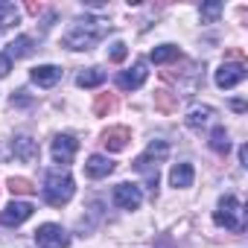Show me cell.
Instances as JSON below:
<instances>
[{
  "mask_svg": "<svg viewBox=\"0 0 248 248\" xmlns=\"http://www.w3.org/2000/svg\"><path fill=\"white\" fill-rule=\"evenodd\" d=\"M108 30H111L108 21L85 15V18H79V21L64 32L62 44H64L67 50H91V47H96V44L102 41V35H105Z\"/></svg>",
  "mask_w": 248,
  "mask_h": 248,
  "instance_id": "cell-1",
  "label": "cell"
},
{
  "mask_svg": "<svg viewBox=\"0 0 248 248\" xmlns=\"http://www.w3.org/2000/svg\"><path fill=\"white\" fill-rule=\"evenodd\" d=\"M167 155H170V143H167V140H152V143L146 146V152L132 164L135 172H140V175L146 178V187H149L152 193H158V167L167 161Z\"/></svg>",
  "mask_w": 248,
  "mask_h": 248,
  "instance_id": "cell-2",
  "label": "cell"
},
{
  "mask_svg": "<svg viewBox=\"0 0 248 248\" xmlns=\"http://www.w3.org/2000/svg\"><path fill=\"white\" fill-rule=\"evenodd\" d=\"M213 222L225 231H233V233H242L245 231V207L239 199L233 196H222L219 204H216V213H213Z\"/></svg>",
  "mask_w": 248,
  "mask_h": 248,
  "instance_id": "cell-3",
  "label": "cell"
},
{
  "mask_svg": "<svg viewBox=\"0 0 248 248\" xmlns=\"http://www.w3.org/2000/svg\"><path fill=\"white\" fill-rule=\"evenodd\" d=\"M73 190L76 187H73V178L67 172H62V170L47 172V178H44V202L47 204H53V207L67 204L73 199Z\"/></svg>",
  "mask_w": 248,
  "mask_h": 248,
  "instance_id": "cell-4",
  "label": "cell"
},
{
  "mask_svg": "<svg viewBox=\"0 0 248 248\" xmlns=\"http://www.w3.org/2000/svg\"><path fill=\"white\" fill-rule=\"evenodd\" d=\"M35 245L38 248H67L70 245V236H67V231L62 225L47 222V225H41L35 231Z\"/></svg>",
  "mask_w": 248,
  "mask_h": 248,
  "instance_id": "cell-5",
  "label": "cell"
},
{
  "mask_svg": "<svg viewBox=\"0 0 248 248\" xmlns=\"http://www.w3.org/2000/svg\"><path fill=\"white\" fill-rule=\"evenodd\" d=\"M111 199H114V204H117L120 210H138V207L143 204V193H140V187H138V184H129V181L117 184L114 193H111Z\"/></svg>",
  "mask_w": 248,
  "mask_h": 248,
  "instance_id": "cell-6",
  "label": "cell"
},
{
  "mask_svg": "<svg viewBox=\"0 0 248 248\" xmlns=\"http://www.w3.org/2000/svg\"><path fill=\"white\" fill-rule=\"evenodd\" d=\"M245 76H248V70H245L242 62H225V64L216 70V85H219L222 91H228V88H236Z\"/></svg>",
  "mask_w": 248,
  "mask_h": 248,
  "instance_id": "cell-7",
  "label": "cell"
},
{
  "mask_svg": "<svg viewBox=\"0 0 248 248\" xmlns=\"http://www.w3.org/2000/svg\"><path fill=\"white\" fill-rule=\"evenodd\" d=\"M76 149H79V140L73 135H56V140H53V161L64 167V164H70L76 158Z\"/></svg>",
  "mask_w": 248,
  "mask_h": 248,
  "instance_id": "cell-8",
  "label": "cell"
},
{
  "mask_svg": "<svg viewBox=\"0 0 248 248\" xmlns=\"http://www.w3.org/2000/svg\"><path fill=\"white\" fill-rule=\"evenodd\" d=\"M32 204L30 202H12V204H6L3 207V213H0V225H9V228H15V225H21V222H27L30 216H32Z\"/></svg>",
  "mask_w": 248,
  "mask_h": 248,
  "instance_id": "cell-9",
  "label": "cell"
},
{
  "mask_svg": "<svg viewBox=\"0 0 248 248\" xmlns=\"http://www.w3.org/2000/svg\"><path fill=\"white\" fill-rule=\"evenodd\" d=\"M146 76H149V70H146V62L140 59L132 70H123V73L117 76V85H120L123 91H138V88L146 82Z\"/></svg>",
  "mask_w": 248,
  "mask_h": 248,
  "instance_id": "cell-10",
  "label": "cell"
},
{
  "mask_svg": "<svg viewBox=\"0 0 248 248\" xmlns=\"http://www.w3.org/2000/svg\"><path fill=\"white\" fill-rule=\"evenodd\" d=\"M12 155L21 161V164H32V161H38V143L32 140V138H27V135H18L15 140H12Z\"/></svg>",
  "mask_w": 248,
  "mask_h": 248,
  "instance_id": "cell-11",
  "label": "cell"
},
{
  "mask_svg": "<svg viewBox=\"0 0 248 248\" xmlns=\"http://www.w3.org/2000/svg\"><path fill=\"white\" fill-rule=\"evenodd\" d=\"M129 140H132V132L126 129V126H114V129H108L105 135H102V146L108 149V152H123L129 146Z\"/></svg>",
  "mask_w": 248,
  "mask_h": 248,
  "instance_id": "cell-12",
  "label": "cell"
},
{
  "mask_svg": "<svg viewBox=\"0 0 248 248\" xmlns=\"http://www.w3.org/2000/svg\"><path fill=\"white\" fill-rule=\"evenodd\" d=\"M30 79H32L38 88H53V85L62 79V67H56V64H41V67H32Z\"/></svg>",
  "mask_w": 248,
  "mask_h": 248,
  "instance_id": "cell-13",
  "label": "cell"
},
{
  "mask_svg": "<svg viewBox=\"0 0 248 248\" xmlns=\"http://www.w3.org/2000/svg\"><path fill=\"white\" fill-rule=\"evenodd\" d=\"M193 178H196V172H193V164H187V161H181V164H175V167L170 170V184H172L175 190L190 187Z\"/></svg>",
  "mask_w": 248,
  "mask_h": 248,
  "instance_id": "cell-14",
  "label": "cell"
},
{
  "mask_svg": "<svg viewBox=\"0 0 248 248\" xmlns=\"http://www.w3.org/2000/svg\"><path fill=\"white\" fill-rule=\"evenodd\" d=\"M213 117H216V111H213L210 105H193V108L187 111L184 120H187V126H190V129H204Z\"/></svg>",
  "mask_w": 248,
  "mask_h": 248,
  "instance_id": "cell-15",
  "label": "cell"
},
{
  "mask_svg": "<svg viewBox=\"0 0 248 248\" xmlns=\"http://www.w3.org/2000/svg\"><path fill=\"white\" fill-rule=\"evenodd\" d=\"M85 172H88V178H105L114 172V161H108L105 155H91L85 164Z\"/></svg>",
  "mask_w": 248,
  "mask_h": 248,
  "instance_id": "cell-16",
  "label": "cell"
},
{
  "mask_svg": "<svg viewBox=\"0 0 248 248\" xmlns=\"http://www.w3.org/2000/svg\"><path fill=\"white\" fill-rule=\"evenodd\" d=\"M32 50H35V38H30V35H18L15 41H9L6 56H9V59H27V56H32Z\"/></svg>",
  "mask_w": 248,
  "mask_h": 248,
  "instance_id": "cell-17",
  "label": "cell"
},
{
  "mask_svg": "<svg viewBox=\"0 0 248 248\" xmlns=\"http://www.w3.org/2000/svg\"><path fill=\"white\" fill-rule=\"evenodd\" d=\"M102 82H105V70H99V67H88V70H82L76 76L79 88H99Z\"/></svg>",
  "mask_w": 248,
  "mask_h": 248,
  "instance_id": "cell-18",
  "label": "cell"
},
{
  "mask_svg": "<svg viewBox=\"0 0 248 248\" xmlns=\"http://www.w3.org/2000/svg\"><path fill=\"white\" fill-rule=\"evenodd\" d=\"M155 64H167V62H175V59H181V50L175 47V44H161V47H155L152 50V56H149Z\"/></svg>",
  "mask_w": 248,
  "mask_h": 248,
  "instance_id": "cell-19",
  "label": "cell"
},
{
  "mask_svg": "<svg viewBox=\"0 0 248 248\" xmlns=\"http://www.w3.org/2000/svg\"><path fill=\"white\" fill-rule=\"evenodd\" d=\"M155 108L161 114H172L178 108V93H170V91H155Z\"/></svg>",
  "mask_w": 248,
  "mask_h": 248,
  "instance_id": "cell-20",
  "label": "cell"
},
{
  "mask_svg": "<svg viewBox=\"0 0 248 248\" xmlns=\"http://www.w3.org/2000/svg\"><path fill=\"white\" fill-rule=\"evenodd\" d=\"M210 149L219 152V155H228V149H231V138H228L225 126H216V129L210 132Z\"/></svg>",
  "mask_w": 248,
  "mask_h": 248,
  "instance_id": "cell-21",
  "label": "cell"
},
{
  "mask_svg": "<svg viewBox=\"0 0 248 248\" xmlns=\"http://www.w3.org/2000/svg\"><path fill=\"white\" fill-rule=\"evenodd\" d=\"M18 21H21V12L12 3H0V32L9 30V27H15Z\"/></svg>",
  "mask_w": 248,
  "mask_h": 248,
  "instance_id": "cell-22",
  "label": "cell"
},
{
  "mask_svg": "<svg viewBox=\"0 0 248 248\" xmlns=\"http://www.w3.org/2000/svg\"><path fill=\"white\" fill-rule=\"evenodd\" d=\"M114 108H117L114 93H99V96H96V102H93V114H96V117H108Z\"/></svg>",
  "mask_w": 248,
  "mask_h": 248,
  "instance_id": "cell-23",
  "label": "cell"
},
{
  "mask_svg": "<svg viewBox=\"0 0 248 248\" xmlns=\"http://www.w3.org/2000/svg\"><path fill=\"white\" fill-rule=\"evenodd\" d=\"M9 190L15 193V196H32L35 193V184L30 181V178H9Z\"/></svg>",
  "mask_w": 248,
  "mask_h": 248,
  "instance_id": "cell-24",
  "label": "cell"
},
{
  "mask_svg": "<svg viewBox=\"0 0 248 248\" xmlns=\"http://www.w3.org/2000/svg\"><path fill=\"white\" fill-rule=\"evenodd\" d=\"M219 12H222V3H219V0L204 3V6H202V21H204V24H213V21L219 18Z\"/></svg>",
  "mask_w": 248,
  "mask_h": 248,
  "instance_id": "cell-25",
  "label": "cell"
},
{
  "mask_svg": "<svg viewBox=\"0 0 248 248\" xmlns=\"http://www.w3.org/2000/svg\"><path fill=\"white\" fill-rule=\"evenodd\" d=\"M126 56H129V47L123 44V41H114V44H111V50H108V59H111V62H123Z\"/></svg>",
  "mask_w": 248,
  "mask_h": 248,
  "instance_id": "cell-26",
  "label": "cell"
},
{
  "mask_svg": "<svg viewBox=\"0 0 248 248\" xmlns=\"http://www.w3.org/2000/svg\"><path fill=\"white\" fill-rule=\"evenodd\" d=\"M9 70H12V59H9L6 53H0V79H6Z\"/></svg>",
  "mask_w": 248,
  "mask_h": 248,
  "instance_id": "cell-27",
  "label": "cell"
},
{
  "mask_svg": "<svg viewBox=\"0 0 248 248\" xmlns=\"http://www.w3.org/2000/svg\"><path fill=\"white\" fill-rule=\"evenodd\" d=\"M30 102H32V99L27 96V91H18V93L12 96V105H30Z\"/></svg>",
  "mask_w": 248,
  "mask_h": 248,
  "instance_id": "cell-28",
  "label": "cell"
},
{
  "mask_svg": "<svg viewBox=\"0 0 248 248\" xmlns=\"http://www.w3.org/2000/svg\"><path fill=\"white\" fill-rule=\"evenodd\" d=\"M239 164L248 167V146H239Z\"/></svg>",
  "mask_w": 248,
  "mask_h": 248,
  "instance_id": "cell-29",
  "label": "cell"
},
{
  "mask_svg": "<svg viewBox=\"0 0 248 248\" xmlns=\"http://www.w3.org/2000/svg\"><path fill=\"white\" fill-rule=\"evenodd\" d=\"M231 105H233V111H239V114H242V111H245V102H242V99H233V102H231Z\"/></svg>",
  "mask_w": 248,
  "mask_h": 248,
  "instance_id": "cell-30",
  "label": "cell"
},
{
  "mask_svg": "<svg viewBox=\"0 0 248 248\" xmlns=\"http://www.w3.org/2000/svg\"><path fill=\"white\" fill-rule=\"evenodd\" d=\"M161 248H172V245H170V239H164V242H161Z\"/></svg>",
  "mask_w": 248,
  "mask_h": 248,
  "instance_id": "cell-31",
  "label": "cell"
}]
</instances>
